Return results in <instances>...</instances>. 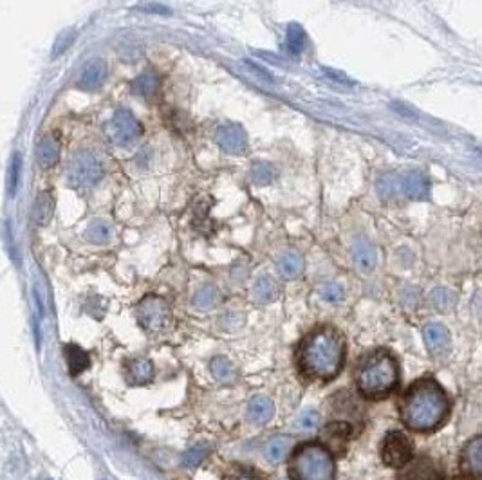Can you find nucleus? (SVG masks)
Segmentation results:
<instances>
[{
	"label": "nucleus",
	"instance_id": "1",
	"mask_svg": "<svg viewBox=\"0 0 482 480\" xmlns=\"http://www.w3.org/2000/svg\"><path fill=\"white\" fill-rule=\"evenodd\" d=\"M450 403L439 383L423 378L408 388L401 405V419L410 430L432 431L444 421Z\"/></svg>",
	"mask_w": 482,
	"mask_h": 480
},
{
	"label": "nucleus",
	"instance_id": "2",
	"mask_svg": "<svg viewBox=\"0 0 482 480\" xmlns=\"http://www.w3.org/2000/svg\"><path fill=\"white\" fill-rule=\"evenodd\" d=\"M343 358L345 343L331 327H322L311 333L298 352V363L306 376L322 381L336 378L343 367Z\"/></svg>",
	"mask_w": 482,
	"mask_h": 480
},
{
	"label": "nucleus",
	"instance_id": "3",
	"mask_svg": "<svg viewBox=\"0 0 482 480\" xmlns=\"http://www.w3.org/2000/svg\"><path fill=\"white\" fill-rule=\"evenodd\" d=\"M398 363L392 354L378 351L359 367L358 388L367 399H380L398 387Z\"/></svg>",
	"mask_w": 482,
	"mask_h": 480
},
{
	"label": "nucleus",
	"instance_id": "4",
	"mask_svg": "<svg viewBox=\"0 0 482 480\" xmlns=\"http://www.w3.org/2000/svg\"><path fill=\"white\" fill-rule=\"evenodd\" d=\"M334 458L325 446L311 442L302 445L289 461L293 480H334Z\"/></svg>",
	"mask_w": 482,
	"mask_h": 480
},
{
	"label": "nucleus",
	"instance_id": "5",
	"mask_svg": "<svg viewBox=\"0 0 482 480\" xmlns=\"http://www.w3.org/2000/svg\"><path fill=\"white\" fill-rule=\"evenodd\" d=\"M67 177L72 188H91L103 177V165L93 152H76L69 165Z\"/></svg>",
	"mask_w": 482,
	"mask_h": 480
},
{
	"label": "nucleus",
	"instance_id": "6",
	"mask_svg": "<svg viewBox=\"0 0 482 480\" xmlns=\"http://www.w3.org/2000/svg\"><path fill=\"white\" fill-rule=\"evenodd\" d=\"M137 321L146 333H163L172 321L169 303L161 296H146L137 303Z\"/></svg>",
	"mask_w": 482,
	"mask_h": 480
},
{
	"label": "nucleus",
	"instance_id": "7",
	"mask_svg": "<svg viewBox=\"0 0 482 480\" xmlns=\"http://www.w3.org/2000/svg\"><path fill=\"white\" fill-rule=\"evenodd\" d=\"M381 458L390 467H403L410 463L412 442L403 431H389L381 445Z\"/></svg>",
	"mask_w": 482,
	"mask_h": 480
},
{
	"label": "nucleus",
	"instance_id": "8",
	"mask_svg": "<svg viewBox=\"0 0 482 480\" xmlns=\"http://www.w3.org/2000/svg\"><path fill=\"white\" fill-rule=\"evenodd\" d=\"M109 136L118 147H129L141 136V125L132 112L118 111L109 123Z\"/></svg>",
	"mask_w": 482,
	"mask_h": 480
},
{
	"label": "nucleus",
	"instance_id": "9",
	"mask_svg": "<svg viewBox=\"0 0 482 480\" xmlns=\"http://www.w3.org/2000/svg\"><path fill=\"white\" fill-rule=\"evenodd\" d=\"M215 141L219 143V147L222 150L230 152V154H242L248 147V138L244 132L242 127L239 125H224L219 127L217 134H215Z\"/></svg>",
	"mask_w": 482,
	"mask_h": 480
},
{
	"label": "nucleus",
	"instance_id": "10",
	"mask_svg": "<svg viewBox=\"0 0 482 480\" xmlns=\"http://www.w3.org/2000/svg\"><path fill=\"white\" fill-rule=\"evenodd\" d=\"M399 190L403 195L412 200H423L428 197L430 182L423 172H408V174L399 177Z\"/></svg>",
	"mask_w": 482,
	"mask_h": 480
},
{
	"label": "nucleus",
	"instance_id": "11",
	"mask_svg": "<svg viewBox=\"0 0 482 480\" xmlns=\"http://www.w3.org/2000/svg\"><path fill=\"white\" fill-rule=\"evenodd\" d=\"M460 470L466 475L479 479L482 473V437H474L462 449L460 455Z\"/></svg>",
	"mask_w": 482,
	"mask_h": 480
},
{
	"label": "nucleus",
	"instance_id": "12",
	"mask_svg": "<svg viewBox=\"0 0 482 480\" xmlns=\"http://www.w3.org/2000/svg\"><path fill=\"white\" fill-rule=\"evenodd\" d=\"M425 343L428 351L439 356V354H444L450 347V330L444 327L442 323H430L425 327Z\"/></svg>",
	"mask_w": 482,
	"mask_h": 480
},
{
	"label": "nucleus",
	"instance_id": "13",
	"mask_svg": "<svg viewBox=\"0 0 482 480\" xmlns=\"http://www.w3.org/2000/svg\"><path fill=\"white\" fill-rule=\"evenodd\" d=\"M125 376L130 385H146L154 378V365L146 358H134L125 365Z\"/></svg>",
	"mask_w": 482,
	"mask_h": 480
},
{
	"label": "nucleus",
	"instance_id": "14",
	"mask_svg": "<svg viewBox=\"0 0 482 480\" xmlns=\"http://www.w3.org/2000/svg\"><path fill=\"white\" fill-rule=\"evenodd\" d=\"M352 260L359 271L368 273L372 271L378 264L376 248L365 239H358L352 244Z\"/></svg>",
	"mask_w": 482,
	"mask_h": 480
},
{
	"label": "nucleus",
	"instance_id": "15",
	"mask_svg": "<svg viewBox=\"0 0 482 480\" xmlns=\"http://www.w3.org/2000/svg\"><path fill=\"white\" fill-rule=\"evenodd\" d=\"M107 78V63L102 58H94L91 62H87V65L84 67V71L80 74V80L78 85L81 89L94 90L98 89L100 85L105 81Z\"/></svg>",
	"mask_w": 482,
	"mask_h": 480
},
{
	"label": "nucleus",
	"instance_id": "16",
	"mask_svg": "<svg viewBox=\"0 0 482 480\" xmlns=\"http://www.w3.org/2000/svg\"><path fill=\"white\" fill-rule=\"evenodd\" d=\"M399 480H441V472L434 461L423 457L405 470Z\"/></svg>",
	"mask_w": 482,
	"mask_h": 480
},
{
	"label": "nucleus",
	"instance_id": "17",
	"mask_svg": "<svg viewBox=\"0 0 482 480\" xmlns=\"http://www.w3.org/2000/svg\"><path fill=\"white\" fill-rule=\"evenodd\" d=\"M273 414H274V405L270 397L257 396L249 401L248 419L253 422V424L262 426V424H265V422L271 421Z\"/></svg>",
	"mask_w": 482,
	"mask_h": 480
},
{
	"label": "nucleus",
	"instance_id": "18",
	"mask_svg": "<svg viewBox=\"0 0 482 480\" xmlns=\"http://www.w3.org/2000/svg\"><path fill=\"white\" fill-rule=\"evenodd\" d=\"M60 159V145L56 139L44 138L36 147V163L44 170L53 168Z\"/></svg>",
	"mask_w": 482,
	"mask_h": 480
},
{
	"label": "nucleus",
	"instance_id": "19",
	"mask_svg": "<svg viewBox=\"0 0 482 480\" xmlns=\"http://www.w3.org/2000/svg\"><path fill=\"white\" fill-rule=\"evenodd\" d=\"M304 267H306V260L297 251H288L283 253L279 260V271L282 275V278L286 280H295L304 273Z\"/></svg>",
	"mask_w": 482,
	"mask_h": 480
},
{
	"label": "nucleus",
	"instance_id": "20",
	"mask_svg": "<svg viewBox=\"0 0 482 480\" xmlns=\"http://www.w3.org/2000/svg\"><path fill=\"white\" fill-rule=\"evenodd\" d=\"M253 300L258 303H271L280 296V285L271 276H261L253 285Z\"/></svg>",
	"mask_w": 482,
	"mask_h": 480
},
{
	"label": "nucleus",
	"instance_id": "21",
	"mask_svg": "<svg viewBox=\"0 0 482 480\" xmlns=\"http://www.w3.org/2000/svg\"><path fill=\"white\" fill-rule=\"evenodd\" d=\"M350 437V426L347 422H332L323 430V439L334 451L345 449V442Z\"/></svg>",
	"mask_w": 482,
	"mask_h": 480
},
{
	"label": "nucleus",
	"instance_id": "22",
	"mask_svg": "<svg viewBox=\"0 0 482 480\" xmlns=\"http://www.w3.org/2000/svg\"><path fill=\"white\" fill-rule=\"evenodd\" d=\"M53 214H54L53 195L47 193V191H44V193H40V195L36 197L35 205H33V211H31L33 223H35L36 226H45V224H49V221L53 218Z\"/></svg>",
	"mask_w": 482,
	"mask_h": 480
},
{
	"label": "nucleus",
	"instance_id": "23",
	"mask_svg": "<svg viewBox=\"0 0 482 480\" xmlns=\"http://www.w3.org/2000/svg\"><path fill=\"white\" fill-rule=\"evenodd\" d=\"M63 354H65L67 365H69V374H71L72 378L80 376L84 370L88 369V365H91L88 354L84 349L78 347V345H67Z\"/></svg>",
	"mask_w": 482,
	"mask_h": 480
},
{
	"label": "nucleus",
	"instance_id": "24",
	"mask_svg": "<svg viewBox=\"0 0 482 480\" xmlns=\"http://www.w3.org/2000/svg\"><path fill=\"white\" fill-rule=\"evenodd\" d=\"M219 300H221V294H219L217 287H213V285H204V287H201V289L194 294L192 305H194L197 311H212V309L217 307Z\"/></svg>",
	"mask_w": 482,
	"mask_h": 480
},
{
	"label": "nucleus",
	"instance_id": "25",
	"mask_svg": "<svg viewBox=\"0 0 482 480\" xmlns=\"http://www.w3.org/2000/svg\"><path fill=\"white\" fill-rule=\"evenodd\" d=\"M293 448V439L288 435H279L271 439L265 446V457L270 458L271 463H282L283 458L288 457V454Z\"/></svg>",
	"mask_w": 482,
	"mask_h": 480
},
{
	"label": "nucleus",
	"instance_id": "26",
	"mask_svg": "<svg viewBox=\"0 0 482 480\" xmlns=\"http://www.w3.org/2000/svg\"><path fill=\"white\" fill-rule=\"evenodd\" d=\"M157 89H160V76L152 71L143 72L141 76H137L132 83L134 94L141 96V98H150V96H154L157 93Z\"/></svg>",
	"mask_w": 482,
	"mask_h": 480
},
{
	"label": "nucleus",
	"instance_id": "27",
	"mask_svg": "<svg viewBox=\"0 0 482 480\" xmlns=\"http://www.w3.org/2000/svg\"><path fill=\"white\" fill-rule=\"evenodd\" d=\"M307 44V35L304 31V27L300 24H291L288 27V33H286V47L291 54H300L302 51L306 49Z\"/></svg>",
	"mask_w": 482,
	"mask_h": 480
},
{
	"label": "nucleus",
	"instance_id": "28",
	"mask_svg": "<svg viewBox=\"0 0 482 480\" xmlns=\"http://www.w3.org/2000/svg\"><path fill=\"white\" fill-rule=\"evenodd\" d=\"M456 294L451 293L450 289H446V287H435L430 293V305L439 312H448L451 307L456 305Z\"/></svg>",
	"mask_w": 482,
	"mask_h": 480
},
{
	"label": "nucleus",
	"instance_id": "29",
	"mask_svg": "<svg viewBox=\"0 0 482 480\" xmlns=\"http://www.w3.org/2000/svg\"><path fill=\"white\" fill-rule=\"evenodd\" d=\"M210 370H212L213 378L217 379L219 383H224V385H228V383H231L235 379L233 365L230 363V360H226L222 356L213 358L212 363H210Z\"/></svg>",
	"mask_w": 482,
	"mask_h": 480
},
{
	"label": "nucleus",
	"instance_id": "30",
	"mask_svg": "<svg viewBox=\"0 0 482 480\" xmlns=\"http://www.w3.org/2000/svg\"><path fill=\"white\" fill-rule=\"evenodd\" d=\"M85 239L88 242H93V244H105L111 239V226L103 223V221H96V223H93L87 227Z\"/></svg>",
	"mask_w": 482,
	"mask_h": 480
},
{
	"label": "nucleus",
	"instance_id": "31",
	"mask_svg": "<svg viewBox=\"0 0 482 480\" xmlns=\"http://www.w3.org/2000/svg\"><path fill=\"white\" fill-rule=\"evenodd\" d=\"M399 191V177L394 174L383 175L378 181V195L383 200H392Z\"/></svg>",
	"mask_w": 482,
	"mask_h": 480
},
{
	"label": "nucleus",
	"instance_id": "32",
	"mask_svg": "<svg viewBox=\"0 0 482 480\" xmlns=\"http://www.w3.org/2000/svg\"><path fill=\"white\" fill-rule=\"evenodd\" d=\"M75 40H76L75 29H72V27L63 29V31L56 36V40H54L53 51H51V58H58V56H62L63 53H67L69 47L75 44Z\"/></svg>",
	"mask_w": 482,
	"mask_h": 480
},
{
	"label": "nucleus",
	"instance_id": "33",
	"mask_svg": "<svg viewBox=\"0 0 482 480\" xmlns=\"http://www.w3.org/2000/svg\"><path fill=\"white\" fill-rule=\"evenodd\" d=\"M249 177L258 186H265V184L273 182L274 170L273 166L265 165V163H257V165H253L251 170H249Z\"/></svg>",
	"mask_w": 482,
	"mask_h": 480
},
{
	"label": "nucleus",
	"instance_id": "34",
	"mask_svg": "<svg viewBox=\"0 0 482 480\" xmlns=\"http://www.w3.org/2000/svg\"><path fill=\"white\" fill-rule=\"evenodd\" d=\"M20 172H22V157L20 154H15L11 159L8 172V191L9 195H15L18 190V182H20Z\"/></svg>",
	"mask_w": 482,
	"mask_h": 480
},
{
	"label": "nucleus",
	"instance_id": "35",
	"mask_svg": "<svg viewBox=\"0 0 482 480\" xmlns=\"http://www.w3.org/2000/svg\"><path fill=\"white\" fill-rule=\"evenodd\" d=\"M320 296L329 303H338L345 298V291L338 284H325L322 289H320Z\"/></svg>",
	"mask_w": 482,
	"mask_h": 480
},
{
	"label": "nucleus",
	"instance_id": "36",
	"mask_svg": "<svg viewBox=\"0 0 482 480\" xmlns=\"http://www.w3.org/2000/svg\"><path fill=\"white\" fill-rule=\"evenodd\" d=\"M206 454H208L206 446H195V448L188 449V451L182 455V464H185L186 467L199 466L204 461V457H206Z\"/></svg>",
	"mask_w": 482,
	"mask_h": 480
},
{
	"label": "nucleus",
	"instance_id": "37",
	"mask_svg": "<svg viewBox=\"0 0 482 480\" xmlns=\"http://www.w3.org/2000/svg\"><path fill=\"white\" fill-rule=\"evenodd\" d=\"M318 424H320V414L316 412V410H306V412H304L297 421L298 430H314Z\"/></svg>",
	"mask_w": 482,
	"mask_h": 480
},
{
	"label": "nucleus",
	"instance_id": "38",
	"mask_svg": "<svg viewBox=\"0 0 482 480\" xmlns=\"http://www.w3.org/2000/svg\"><path fill=\"white\" fill-rule=\"evenodd\" d=\"M134 11H141V13H152V15H170V8L160 4V2H141L134 8Z\"/></svg>",
	"mask_w": 482,
	"mask_h": 480
},
{
	"label": "nucleus",
	"instance_id": "39",
	"mask_svg": "<svg viewBox=\"0 0 482 480\" xmlns=\"http://www.w3.org/2000/svg\"><path fill=\"white\" fill-rule=\"evenodd\" d=\"M221 329L235 330L237 327L244 323V314H237V312H228V314L221 316Z\"/></svg>",
	"mask_w": 482,
	"mask_h": 480
},
{
	"label": "nucleus",
	"instance_id": "40",
	"mask_svg": "<svg viewBox=\"0 0 482 480\" xmlns=\"http://www.w3.org/2000/svg\"><path fill=\"white\" fill-rule=\"evenodd\" d=\"M390 107L394 109L396 112H398L399 116L407 118V120H417V112L414 111V109L410 107V105H407V103H401V102H396L392 103Z\"/></svg>",
	"mask_w": 482,
	"mask_h": 480
},
{
	"label": "nucleus",
	"instance_id": "41",
	"mask_svg": "<svg viewBox=\"0 0 482 480\" xmlns=\"http://www.w3.org/2000/svg\"><path fill=\"white\" fill-rule=\"evenodd\" d=\"M322 71L325 72V74H327L329 78H331V80L338 81V83L350 85V80H349V78H347L345 74H343V72H336V71H334V69H327V67H325V69H322Z\"/></svg>",
	"mask_w": 482,
	"mask_h": 480
},
{
	"label": "nucleus",
	"instance_id": "42",
	"mask_svg": "<svg viewBox=\"0 0 482 480\" xmlns=\"http://www.w3.org/2000/svg\"><path fill=\"white\" fill-rule=\"evenodd\" d=\"M246 65L249 67V71L253 72V74H257V76H261L262 80L264 81H273V78H271V74L270 72H265L262 67H258L257 63H253V62H249V60H246Z\"/></svg>",
	"mask_w": 482,
	"mask_h": 480
},
{
	"label": "nucleus",
	"instance_id": "43",
	"mask_svg": "<svg viewBox=\"0 0 482 480\" xmlns=\"http://www.w3.org/2000/svg\"><path fill=\"white\" fill-rule=\"evenodd\" d=\"M239 480H255V479H251V477H240Z\"/></svg>",
	"mask_w": 482,
	"mask_h": 480
}]
</instances>
